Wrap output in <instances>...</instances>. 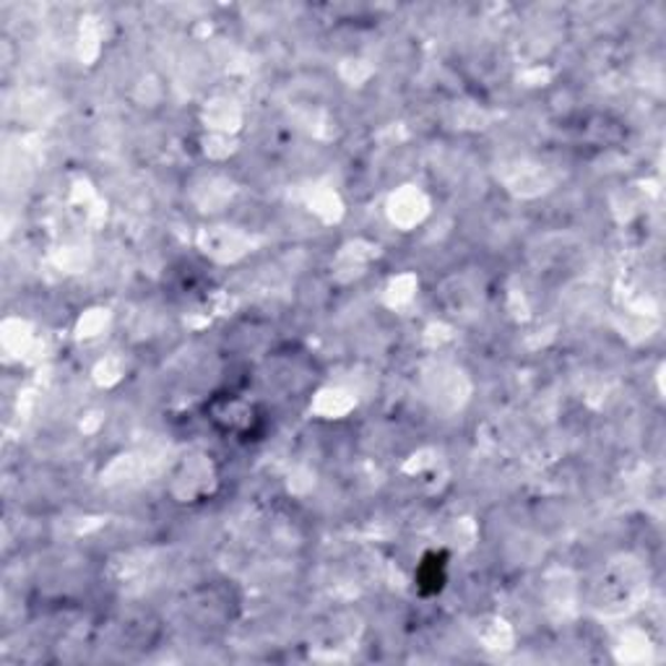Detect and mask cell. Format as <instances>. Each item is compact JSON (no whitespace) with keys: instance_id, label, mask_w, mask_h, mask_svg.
<instances>
[{"instance_id":"obj_1","label":"cell","mask_w":666,"mask_h":666,"mask_svg":"<svg viewBox=\"0 0 666 666\" xmlns=\"http://www.w3.org/2000/svg\"><path fill=\"white\" fill-rule=\"evenodd\" d=\"M209 417L217 422V427H221L225 433L237 435V438H246L258 425L256 406L250 402H242V398L235 394L214 398L209 406Z\"/></svg>"}]
</instances>
